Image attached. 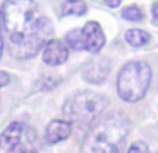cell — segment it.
Instances as JSON below:
<instances>
[{"label":"cell","instance_id":"cell-1","mask_svg":"<svg viewBox=\"0 0 158 153\" xmlns=\"http://www.w3.org/2000/svg\"><path fill=\"white\" fill-rule=\"evenodd\" d=\"M2 27L10 55L17 59L38 55L53 33L51 20L34 0H6L2 6Z\"/></svg>","mask_w":158,"mask_h":153},{"label":"cell","instance_id":"cell-2","mask_svg":"<svg viewBox=\"0 0 158 153\" xmlns=\"http://www.w3.org/2000/svg\"><path fill=\"white\" fill-rule=\"evenodd\" d=\"M129 133V122L125 115L109 112L99 117L88 129L81 153H123Z\"/></svg>","mask_w":158,"mask_h":153},{"label":"cell","instance_id":"cell-3","mask_svg":"<svg viewBox=\"0 0 158 153\" xmlns=\"http://www.w3.org/2000/svg\"><path fill=\"white\" fill-rule=\"evenodd\" d=\"M106 105L108 100L102 94L94 91H81L66 101L63 111L72 124L83 129H89L101 117Z\"/></svg>","mask_w":158,"mask_h":153},{"label":"cell","instance_id":"cell-4","mask_svg":"<svg viewBox=\"0 0 158 153\" xmlns=\"http://www.w3.org/2000/svg\"><path fill=\"white\" fill-rule=\"evenodd\" d=\"M151 81V69L146 62L136 60L122 68L118 76V93L122 100L134 103L141 100L147 93Z\"/></svg>","mask_w":158,"mask_h":153},{"label":"cell","instance_id":"cell-5","mask_svg":"<svg viewBox=\"0 0 158 153\" xmlns=\"http://www.w3.org/2000/svg\"><path fill=\"white\" fill-rule=\"evenodd\" d=\"M66 44L76 51L99 52L105 45V35L101 25L95 21H89L80 30H72L66 35Z\"/></svg>","mask_w":158,"mask_h":153},{"label":"cell","instance_id":"cell-6","mask_svg":"<svg viewBox=\"0 0 158 153\" xmlns=\"http://www.w3.org/2000/svg\"><path fill=\"white\" fill-rule=\"evenodd\" d=\"M69 58L67 45L59 39H51L45 45L44 49V62L49 66H59L64 63Z\"/></svg>","mask_w":158,"mask_h":153},{"label":"cell","instance_id":"cell-7","mask_svg":"<svg viewBox=\"0 0 158 153\" xmlns=\"http://www.w3.org/2000/svg\"><path fill=\"white\" fill-rule=\"evenodd\" d=\"M72 133V125L67 121L63 120H55L49 122L45 131V139L48 143H57L64 139H67Z\"/></svg>","mask_w":158,"mask_h":153},{"label":"cell","instance_id":"cell-8","mask_svg":"<svg viewBox=\"0 0 158 153\" xmlns=\"http://www.w3.org/2000/svg\"><path fill=\"white\" fill-rule=\"evenodd\" d=\"M23 132L24 128L20 122H11L0 135V147L3 150H14L20 145Z\"/></svg>","mask_w":158,"mask_h":153},{"label":"cell","instance_id":"cell-9","mask_svg":"<svg viewBox=\"0 0 158 153\" xmlns=\"http://www.w3.org/2000/svg\"><path fill=\"white\" fill-rule=\"evenodd\" d=\"M108 70H109V62L105 58H102V59L99 58L84 72V77L89 83H101L106 77Z\"/></svg>","mask_w":158,"mask_h":153},{"label":"cell","instance_id":"cell-10","mask_svg":"<svg viewBox=\"0 0 158 153\" xmlns=\"http://www.w3.org/2000/svg\"><path fill=\"white\" fill-rule=\"evenodd\" d=\"M125 37H126V41H127L131 46H136V48L144 46L147 42L150 41V34L143 30H139V28L129 30Z\"/></svg>","mask_w":158,"mask_h":153},{"label":"cell","instance_id":"cell-11","mask_svg":"<svg viewBox=\"0 0 158 153\" xmlns=\"http://www.w3.org/2000/svg\"><path fill=\"white\" fill-rule=\"evenodd\" d=\"M62 11L64 15H84L87 11V6L81 0H67L63 3Z\"/></svg>","mask_w":158,"mask_h":153},{"label":"cell","instance_id":"cell-12","mask_svg":"<svg viewBox=\"0 0 158 153\" xmlns=\"http://www.w3.org/2000/svg\"><path fill=\"white\" fill-rule=\"evenodd\" d=\"M122 17L127 21H141L143 20V11L137 6H129L122 10Z\"/></svg>","mask_w":158,"mask_h":153},{"label":"cell","instance_id":"cell-13","mask_svg":"<svg viewBox=\"0 0 158 153\" xmlns=\"http://www.w3.org/2000/svg\"><path fill=\"white\" fill-rule=\"evenodd\" d=\"M127 153H150V149L144 142L139 141V142H134V143L131 145L130 149L127 150Z\"/></svg>","mask_w":158,"mask_h":153},{"label":"cell","instance_id":"cell-14","mask_svg":"<svg viewBox=\"0 0 158 153\" xmlns=\"http://www.w3.org/2000/svg\"><path fill=\"white\" fill-rule=\"evenodd\" d=\"M9 83H10V76L7 75L6 72H2V70H0V87L7 86Z\"/></svg>","mask_w":158,"mask_h":153},{"label":"cell","instance_id":"cell-15","mask_svg":"<svg viewBox=\"0 0 158 153\" xmlns=\"http://www.w3.org/2000/svg\"><path fill=\"white\" fill-rule=\"evenodd\" d=\"M151 11H152V18H154V21H158V2L152 4Z\"/></svg>","mask_w":158,"mask_h":153},{"label":"cell","instance_id":"cell-16","mask_svg":"<svg viewBox=\"0 0 158 153\" xmlns=\"http://www.w3.org/2000/svg\"><path fill=\"white\" fill-rule=\"evenodd\" d=\"M0 25H2V9H0ZM3 54V37H2V30H0V58Z\"/></svg>","mask_w":158,"mask_h":153},{"label":"cell","instance_id":"cell-17","mask_svg":"<svg viewBox=\"0 0 158 153\" xmlns=\"http://www.w3.org/2000/svg\"><path fill=\"white\" fill-rule=\"evenodd\" d=\"M105 3L109 7H118L120 4V0H105Z\"/></svg>","mask_w":158,"mask_h":153}]
</instances>
